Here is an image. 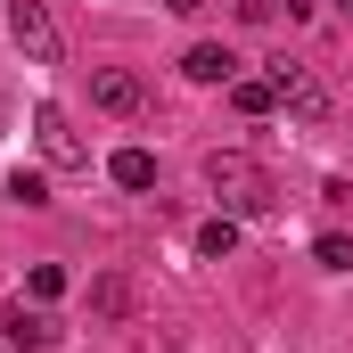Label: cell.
<instances>
[{"mask_svg": "<svg viewBox=\"0 0 353 353\" xmlns=\"http://www.w3.org/2000/svg\"><path fill=\"white\" fill-rule=\"evenodd\" d=\"M205 189L222 197V214H271V205H279V181H271L247 148H214V157H205Z\"/></svg>", "mask_w": 353, "mask_h": 353, "instance_id": "obj_1", "label": "cell"}, {"mask_svg": "<svg viewBox=\"0 0 353 353\" xmlns=\"http://www.w3.org/2000/svg\"><path fill=\"white\" fill-rule=\"evenodd\" d=\"M8 41H17L33 66H58V50H66V41H58V17H50L41 0H8Z\"/></svg>", "mask_w": 353, "mask_h": 353, "instance_id": "obj_2", "label": "cell"}, {"mask_svg": "<svg viewBox=\"0 0 353 353\" xmlns=\"http://www.w3.org/2000/svg\"><path fill=\"white\" fill-rule=\"evenodd\" d=\"M33 140H41V157H50L58 173H83V165H90L83 132H74V123H66V107H50V99L33 107Z\"/></svg>", "mask_w": 353, "mask_h": 353, "instance_id": "obj_3", "label": "cell"}, {"mask_svg": "<svg viewBox=\"0 0 353 353\" xmlns=\"http://www.w3.org/2000/svg\"><path fill=\"white\" fill-rule=\"evenodd\" d=\"M271 83H279V99H288L296 123H321V115H329V83H321V74H304V66H271Z\"/></svg>", "mask_w": 353, "mask_h": 353, "instance_id": "obj_4", "label": "cell"}, {"mask_svg": "<svg viewBox=\"0 0 353 353\" xmlns=\"http://www.w3.org/2000/svg\"><path fill=\"white\" fill-rule=\"evenodd\" d=\"M90 99H99L107 115H140V99H148V83H140L132 66H99V74H90Z\"/></svg>", "mask_w": 353, "mask_h": 353, "instance_id": "obj_5", "label": "cell"}, {"mask_svg": "<svg viewBox=\"0 0 353 353\" xmlns=\"http://www.w3.org/2000/svg\"><path fill=\"white\" fill-rule=\"evenodd\" d=\"M58 329H50V312H33V304H0V345H17V353H33V345H50Z\"/></svg>", "mask_w": 353, "mask_h": 353, "instance_id": "obj_6", "label": "cell"}, {"mask_svg": "<svg viewBox=\"0 0 353 353\" xmlns=\"http://www.w3.org/2000/svg\"><path fill=\"white\" fill-rule=\"evenodd\" d=\"M181 74H189V83H239V58H230L222 41H197V50L181 58Z\"/></svg>", "mask_w": 353, "mask_h": 353, "instance_id": "obj_7", "label": "cell"}, {"mask_svg": "<svg viewBox=\"0 0 353 353\" xmlns=\"http://www.w3.org/2000/svg\"><path fill=\"white\" fill-rule=\"evenodd\" d=\"M107 173H115V189H157V157L148 148H115Z\"/></svg>", "mask_w": 353, "mask_h": 353, "instance_id": "obj_8", "label": "cell"}, {"mask_svg": "<svg viewBox=\"0 0 353 353\" xmlns=\"http://www.w3.org/2000/svg\"><path fill=\"white\" fill-rule=\"evenodd\" d=\"M230 107H239V115H271V107H279V83H271V74H239V83H230Z\"/></svg>", "mask_w": 353, "mask_h": 353, "instance_id": "obj_9", "label": "cell"}, {"mask_svg": "<svg viewBox=\"0 0 353 353\" xmlns=\"http://www.w3.org/2000/svg\"><path fill=\"white\" fill-rule=\"evenodd\" d=\"M90 304H99L107 321H132V304H140V296H132V279H123V271H107V279L90 288Z\"/></svg>", "mask_w": 353, "mask_h": 353, "instance_id": "obj_10", "label": "cell"}, {"mask_svg": "<svg viewBox=\"0 0 353 353\" xmlns=\"http://www.w3.org/2000/svg\"><path fill=\"white\" fill-rule=\"evenodd\" d=\"M230 247H239V222H230V214H214V222L197 230V255H230Z\"/></svg>", "mask_w": 353, "mask_h": 353, "instance_id": "obj_11", "label": "cell"}, {"mask_svg": "<svg viewBox=\"0 0 353 353\" xmlns=\"http://www.w3.org/2000/svg\"><path fill=\"white\" fill-rule=\"evenodd\" d=\"M312 255H321L329 271H353V239H345V230H321V239H312Z\"/></svg>", "mask_w": 353, "mask_h": 353, "instance_id": "obj_12", "label": "cell"}, {"mask_svg": "<svg viewBox=\"0 0 353 353\" xmlns=\"http://www.w3.org/2000/svg\"><path fill=\"white\" fill-rule=\"evenodd\" d=\"M8 197H17V205H50V181H41V173H17V181H8Z\"/></svg>", "mask_w": 353, "mask_h": 353, "instance_id": "obj_13", "label": "cell"}, {"mask_svg": "<svg viewBox=\"0 0 353 353\" xmlns=\"http://www.w3.org/2000/svg\"><path fill=\"white\" fill-rule=\"evenodd\" d=\"M25 288L50 304V296H66V271H58V263H33V279H25Z\"/></svg>", "mask_w": 353, "mask_h": 353, "instance_id": "obj_14", "label": "cell"}, {"mask_svg": "<svg viewBox=\"0 0 353 353\" xmlns=\"http://www.w3.org/2000/svg\"><path fill=\"white\" fill-rule=\"evenodd\" d=\"M165 8H173V17H197V8H205V0H165Z\"/></svg>", "mask_w": 353, "mask_h": 353, "instance_id": "obj_15", "label": "cell"}, {"mask_svg": "<svg viewBox=\"0 0 353 353\" xmlns=\"http://www.w3.org/2000/svg\"><path fill=\"white\" fill-rule=\"evenodd\" d=\"M345 8H353V0H345Z\"/></svg>", "mask_w": 353, "mask_h": 353, "instance_id": "obj_16", "label": "cell"}]
</instances>
